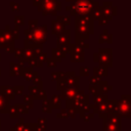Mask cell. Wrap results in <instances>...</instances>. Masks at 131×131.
<instances>
[{"label":"cell","instance_id":"1","mask_svg":"<svg viewBox=\"0 0 131 131\" xmlns=\"http://www.w3.org/2000/svg\"><path fill=\"white\" fill-rule=\"evenodd\" d=\"M77 4H78V5H77V11H79L80 13H85V12H87L88 7H89V5H88L87 2L80 1V2L77 3Z\"/></svg>","mask_w":131,"mask_h":131}]
</instances>
